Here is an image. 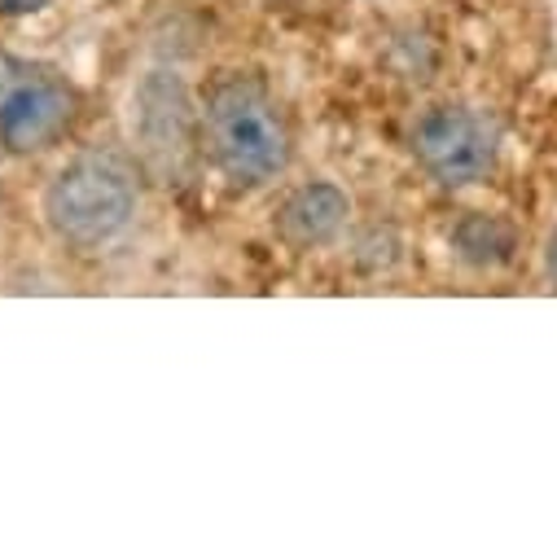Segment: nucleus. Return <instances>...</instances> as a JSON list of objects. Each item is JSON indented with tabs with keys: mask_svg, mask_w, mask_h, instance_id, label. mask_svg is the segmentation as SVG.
<instances>
[{
	"mask_svg": "<svg viewBox=\"0 0 557 557\" xmlns=\"http://www.w3.org/2000/svg\"><path fill=\"white\" fill-rule=\"evenodd\" d=\"M198 146L224 189L255 194L290 172L295 123L263 75L220 71L198 92Z\"/></svg>",
	"mask_w": 557,
	"mask_h": 557,
	"instance_id": "nucleus-1",
	"label": "nucleus"
},
{
	"mask_svg": "<svg viewBox=\"0 0 557 557\" xmlns=\"http://www.w3.org/2000/svg\"><path fill=\"white\" fill-rule=\"evenodd\" d=\"M141 163L114 146L66 154L40 189V220L66 250H106L141 215Z\"/></svg>",
	"mask_w": 557,
	"mask_h": 557,
	"instance_id": "nucleus-2",
	"label": "nucleus"
},
{
	"mask_svg": "<svg viewBox=\"0 0 557 557\" xmlns=\"http://www.w3.org/2000/svg\"><path fill=\"white\" fill-rule=\"evenodd\" d=\"M84 119V88L45 58L0 49V159H45Z\"/></svg>",
	"mask_w": 557,
	"mask_h": 557,
	"instance_id": "nucleus-3",
	"label": "nucleus"
},
{
	"mask_svg": "<svg viewBox=\"0 0 557 557\" xmlns=\"http://www.w3.org/2000/svg\"><path fill=\"white\" fill-rule=\"evenodd\" d=\"M500 119L474 101H435L408 127V154L417 172L448 194L487 185L500 168Z\"/></svg>",
	"mask_w": 557,
	"mask_h": 557,
	"instance_id": "nucleus-4",
	"label": "nucleus"
},
{
	"mask_svg": "<svg viewBox=\"0 0 557 557\" xmlns=\"http://www.w3.org/2000/svg\"><path fill=\"white\" fill-rule=\"evenodd\" d=\"M132 154L159 185H185L202 163L198 146V92L181 71L154 66L136 79L127 101Z\"/></svg>",
	"mask_w": 557,
	"mask_h": 557,
	"instance_id": "nucleus-5",
	"label": "nucleus"
},
{
	"mask_svg": "<svg viewBox=\"0 0 557 557\" xmlns=\"http://www.w3.org/2000/svg\"><path fill=\"white\" fill-rule=\"evenodd\" d=\"M347 228H351V198L334 181H304L272 211L276 242H282L286 250H295V255L330 250V246L343 242Z\"/></svg>",
	"mask_w": 557,
	"mask_h": 557,
	"instance_id": "nucleus-6",
	"label": "nucleus"
},
{
	"mask_svg": "<svg viewBox=\"0 0 557 557\" xmlns=\"http://www.w3.org/2000/svg\"><path fill=\"white\" fill-rule=\"evenodd\" d=\"M448 242H453V255H457L461 263H470L474 272H496V268H505V263L513 259V250H518V237H513L509 220H500V215H492V211H466V215L453 224Z\"/></svg>",
	"mask_w": 557,
	"mask_h": 557,
	"instance_id": "nucleus-7",
	"label": "nucleus"
},
{
	"mask_svg": "<svg viewBox=\"0 0 557 557\" xmlns=\"http://www.w3.org/2000/svg\"><path fill=\"white\" fill-rule=\"evenodd\" d=\"M58 0H0V18H32V14H45Z\"/></svg>",
	"mask_w": 557,
	"mask_h": 557,
	"instance_id": "nucleus-8",
	"label": "nucleus"
},
{
	"mask_svg": "<svg viewBox=\"0 0 557 557\" xmlns=\"http://www.w3.org/2000/svg\"><path fill=\"white\" fill-rule=\"evenodd\" d=\"M544 282H548V290H557V224L548 228V237H544Z\"/></svg>",
	"mask_w": 557,
	"mask_h": 557,
	"instance_id": "nucleus-9",
	"label": "nucleus"
}]
</instances>
